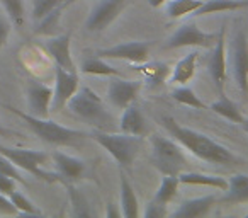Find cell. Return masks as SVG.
I'll return each mask as SVG.
<instances>
[{"instance_id": "obj_1", "label": "cell", "mask_w": 248, "mask_h": 218, "mask_svg": "<svg viewBox=\"0 0 248 218\" xmlns=\"http://www.w3.org/2000/svg\"><path fill=\"white\" fill-rule=\"evenodd\" d=\"M160 123L169 132L170 136H173L184 149H187L197 159L211 164H223V166H234V164L241 162L240 157L234 155L226 145L214 142L204 133L179 125L172 116H163Z\"/></svg>"}, {"instance_id": "obj_2", "label": "cell", "mask_w": 248, "mask_h": 218, "mask_svg": "<svg viewBox=\"0 0 248 218\" xmlns=\"http://www.w3.org/2000/svg\"><path fill=\"white\" fill-rule=\"evenodd\" d=\"M7 109L12 115L19 116L39 140L49 143V145H56V147L75 145V143H78L82 138L89 136L87 133L80 132V130L66 128V126L60 125V123L53 121V119L36 118V116L29 115V113H24V111H19V109H16V107H12V106H7Z\"/></svg>"}, {"instance_id": "obj_3", "label": "cell", "mask_w": 248, "mask_h": 218, "mask_svg": "<svg viewBox=\"0 0 248 218\" xmlns=\"http://www.w3.org/2000/svg\"><path fill=\"white\" fill-rule=\"evenodd\" d=\"M66 107L75 116H78L89 125L95 126L97 130L107 132L112 125V116L109 115L100 97L89 87H78V90L66 102Z\"/></svg>"}, {"instance_id": "obj_4", "label": "cell", "mask_w": 248, "mask_h": 218, "mask_svg": "<svg viewBox=\"0 0 248 218\" xmlns=\"http://www.w3.org/2000/svg\"><path fill=\"white\" fill-rule=\"evenodd\" d=\"M90 138L97 142L121 167H131L143 145V136L128 135V133H109L106 130H95Z\"/></svg>"}, {"instance_id": "obj_5", "label": "cell", "mask_w": 248, "mask_h": 218, "mask_svg": "<svg viewBox=\"0 0 248 218\" xmlns=\"http://www.w3.org/2000/svg\"><path fill=\"white\" fill-rule=\"evenodd\" d=\"M0 153L5 155L12 164L21 170L32 174L38 179L45 183H62V177L58 172H49L45 169V164L48 162L49 155L43 150H31V149H17V147H4L0 145Z\"/></svg>"}, {"instance_id": "obj_6", "label": "cell", "mask_w": 248, "mask_h": 218, "mask_svg": "<svg viewBox=\"0 0 248 218\" xmlns=\"http://www.w3.org/2000/svg\"><path fill=\"white\" fill-rule=\"evenodd\" d=\"M152 162L160 172L179 176L186 167V157L179 143L169 140L162 135H152Z\"/></svg>"}, {"instance_id": "obj_7", "label": "cell", "mask_w": 248, "mask_h": 218, "mask_svg": "<svg viewBox=\"0 0 248 218\" xmlns=\"http://www.w3.org/2000/svg\"><path fill=\"white\" fill-rule=\"evenodd\" d=\"M129 4L131 0H99L87 17L85 29L89 33L106 31Z\"/></svg>"}, {"instance_id": "obj_8", "label": "cell", "mask_w": 248, "mask_h": 218, "mask_svg": "<svg viewBox=\"0 0 248 218\" xmlns=\"http://www.w3.org/2000/svg\"><path fill=\"white\" fill-rule=\"evenodd\" d=\"M231 68L241 96L248 97V38L243 29L231 39Z\"/></svg>"}, {"instance_id": "obj_9", "label": "cell", "mask_w": 248, "mask_h": 218, "mask_svg": "<svg viewBox=\"0 0 248 218\" xmlns=\"http://www.w3.org/2000/svg\"><path fill=\"white\" fill-rule=\"evenodd\" d=\"M217 39L214 33H204L196 24H182L175 29L169 41L163 45L167 50H177L182 46H194V48H213Z\"/></svg>"}, {"instance_id": "obj_10", "label": "cell", "mask_w": 248, "mask_h": 218, "mask_svg": "<svg viewBox=\"0 0 248 218\" xmlns=\"http://www.w3.org/2000/svg\"><path fill=\"white\" fill-rule=\"evenodd\" d=\"M150 41H129L121 43V45L110 46V48H100L95 51V56L99 58H114V60H124L131 63H145L148 62Z\"/></svg>"}, {"instance_id": "obj_11", "label": "cell", "mask_w": 248, "mask_h": 218, "mask_svg": "<svg viewBox=\"0 0 248 218\" xmlns=\"http://www.w3.org/2000/svg\"><path fill=\"white\" fill-rule=\"evenodd\" d=\"M80 80L77 72H68L56 65L55 68V89H53L51 109L53 111H62L70 101V97L78 90Z\"/></svg>"}, {"instance_id": "obj_12", "label": "cell", "mask_w": 248, "mask_h": 218, "mask_svg": "<svg viewBox=\"0 0 248 218\" xmlns=\"http://www.w3.org/2000/svg\"><path fill=\"white\" fill-rule=\"evenodd\" d=\"M140 89H141V82L138 80H126L121 79L119 75H114L107 85V97L114 107L124 109L135 102Z\"/></svg>"}, {"instance_id": "obj_13", "label": "cell", "mask_w": 248, "mask_h": 218, "mask_svg": "<svg viewBox=\"0 0 248 218\" xmlns=\"http://www.w3.org/2000/svg\"><path fill=\"white\" fill-rule=\"evenodd\" d=\"M209 73L214 80V85L219 90V96L224 94V82H226V28H221L217 39L213 46V53L209 58Z\"/></svg>"}, {"instance_id": "obj_14", "label": "cell", "mask_w": 248, "mask_h": 218, "mask_svg": "<svg viewBox=\"0 0 248 218\" xmlns=\"http://www.w3.org/2000/svg\"><path fill=\"white\" fill-rule=\"evenodd\" d=\"M28 96V107L29 115L36 118H48L49 109H51V99H53V89L41 82L31 80L26 89Z\"/></svg>"}, {"instance_id": "obj_15", "label": "cell", "mask_w": 248, "mask_h": 218, "mask_svg": "<svg viewBox=\"0 0 248 218\" xmlns=\"http://www.w3.org/2000/svg\"><path fill=\"white\" fill-rule=\"evenodd\" d=\"M51 159H53V162H55L56 172L60 174L63 184L82 179L87 174V170H89L87 169V164L83 162L82 159H77V157L63 153V152H60V150L53 152Z\"/></svg>"}, {"instance_id": "obj_16", "label": "cell", "mask_w": 248, "mask_h": 218, "mask_svg": "<svg viewBox=\"0 0 248 218\" xmlns=\"http://www.w3.org/2000/svg\"><path fill=\"white\" fill-rule=\"evenodd\" d=\"M70 45H72V39L70 34H60L55 38H48L45 41V50L49 53L55 63L62 68L68 70V72H77L75 63L72 58V51H70Z\"/></svg>"}, {"instance_id": "obj_17", "label": "cell", "mask_w": 248, "mask_h": 218, "mask_svg": "<svg viewBox=\"0 0 248 218\" xmlns=\"http://www.w3.org/2000/svg\"><path fill=\"white\" fill-rule=\"evenodd\" d=\"M216 204V196L214 194H207V196L192 198V200H186L179 204L175 211L172 213L173 218L180 217H190V218H201L209 215L213 206Z\"/></svg>"}, {"instance_id": "obj_18", "label": "cell", "mask_w": 248, "mask_h": 218, "mask_svg": "<svg viewBox=\"0 0 248 218\" xmlns=\"http://www.w3.org/2000/svg\"><path fill=\"white\" fill-rule=\"evenodd\" d=\"M119 128L123 133H128V135H136L143 136L146 133V121L143 118L141 111L138 107L129 104L128 107L123 109V116H121Z\"/></svg>"}, {"instance_id": "obj_19", "label": "cell", "mask_w": 248, "mask_h": 218, "mask_svg": "<svg viewBox=\"0 0 248 218\" xmlns=\"http://www.w3.org/2000/svg\"><path fill=\"white\" fill-rule=\"evenodd\" d=\"M197 60H199V53L190 51L184 56L182 60H179L170 77V84H177V85H186L196 75L197 68Z\"/></svg>"}, {"instance_id": "obj_20", "label": "cell", "mask_w": 248, "mask_h": 218, "mask_svg": "<svg viewBox=\"0 0 248 218\" xmlns=\"http://www.w3.org/2000/svg\"><path fill=\"white\" fill-rule=\"evenodd\" d=\"M119 184H121V204H119L121 213L126 218H136L140 215V203L131 183L128 181V177H126L124 172H121L119 176Z\"/></svg>"}, {"instance_id": "obj_21", "label": "cell", "mask_w": 248, "mask_h": 218, "mask_svg": "<svg viewBox=\"0 0 248 218\" xmlns=\"http://www.w3.org/2000/svg\"><path fill=\"white\" fill-rule=\"evenodd\" d=\"M221 200L224 203H248V176L234 174L228 179V189Z\"/></svg>"}, {"instance_id": "obj_22", "label": "cell", "mask_w": 248, "mask_h": 218, "mask_svg": "<svg viewBox=\"0 0 248 218\" xmlns=\"http://www.w3.org/2000/svg\"><path fill=\"white\" fill-rule=\"evenodd\" d=\"M245 7H248V0H204L202 5L190 16L199 17V16L217 14V12H231Z\"/></svg>"}, {"instance_id": "obj_23", "label": "cell", "mask_w": 248, "mask_h": 218, "mask_svg": "<svg viewBox=\"0 0 248 218\" xmlns=\"http://www.w3.org/2000/svg\"><path fill=\"white\" fill-rule=\"evenodd\" d=\"M180 184H196V186H209L214 189H228V181L221 176H214V174H202V172H182L179 174Z\"/></svg>"}, {"instance_id": "obj_24", "label": "cell", "mask_w": 248, "mask_h": 218, "mask_svg": "<svg viewBox=\"0 0 248 218\" xmlns=\"http://www.w3.org/2000/svg\"><path fill=\"white\" fill-rule=\"evenodd\" d=\"M211 109H213L216 115L230 119L231 123H238V125H241L243 119H245V116L241 115V111H240V107H238L236 104L230 99V97H226V94H223L219 99L214 101V102L211 104Z\"/></svg>"}, {"instance_id": "obj_25", "label": "cell", "mask_w": 248, "mask_h": 218, "mask_svg": "<svg viewBox=\"0 0 248 218\" xmlns=\"http://www.w3.org/2000/svg\"><path fill=\"white\" fill-rule=\"evenodd\" d=\"M80 70L85 75H104V77L121 75L119 70L110 67L109 63L104 62V58H99V56H90V58L83 60L82 65H80Z\"/></svg>"}, {"instance_id": "obj_26", "label": "cell", "mask_w": 248, "mask_h": 218, "mask_svg": "<svg viewBox=\"0 0 248 218\" xmlns=\"http://www.w3.org/2000/svg\"><path fill=\"white\" fill-rule=\"evenodd\" d=\"M179 186H180L179 177L170 176V174H163L162 183H160V187L155 193V198H153V200L158 201V203L169 204L170 201L175 198L177 191H179Z\"/></svg>"}, {"instance_id": "obj_27", "label": "cell", "mask_w": 248, "mask_h": 218, "mask_svg": "<svg viewBox=\"0 0 248 218\" xmlns=\"http://www.w3.org/2000/svg\"><path fill=\"white\" fill-rule=\"evenodd\" d=\"M204 0H170L167 4V16L172 19H180L190 16L202 5Z\"/></svg>"}, {"instance_id": "obj_28", "label": "cell", "mask_w": 248, "mask_h": 218, "mask_svg": "<svg viewBox=\"0 0 248 218\" xmlns=\"http://www.w3.org/2000/svg\"><path fill=\"white\" fill-rule=\"evenodd\" d=\"M66 189H68V196H70V203H72V213L75 217H92V210H90V204L87 201V198L73 186L72 183L65 184Z\"/></svg>"}, {"instance_id": "obj_29", "label": "cell", "mask_w": 248, "mask_h": 218, "mask_svg": "<svg viewBox=\"0 0 248 218\" xmlns=\"http://www.w3.org/2000/svg\"><path fill=\"white\" fill-rule=\"evenodd\" d=\"M172 97L179 104L194 107V109H201V111H202V109H209V106H207L206 102H202V101L196 96V92H194L192 89H189V87H186V85L177 87V89L172 92Z\"/></svg>"}, {"instance_id": "obj_30", "label": "cell", "mask_w": 248, "mask_h": 218, "mask_svg": "<svg viewBox=\"0 0 248 218\" xmlns=\"http://www.w3.org/2000/svg\"><path fill=\"white\" fill-rule=\"evenodd\" d=\"M136 70L143 73L150 82L153 84H162L165 82L167 75H169V67L162 62H155V63H140V67H136Z\"/></svg>"}, {"instance_id": "obj_31", "label": "cell", "mask_w": 248, "mask_h": 218, "mask_svg": "<svg viewBox=\"0 0 248 218\" xmlns=\"http://www.w3.org/2000/svg\"><path fill=\"white\" fill-rule=\"evenodd\" d=\"M0 2H2V7H4L9 21H11L16 28H22V26H24V19H26L24 0H0Z\"/></svg>"}, {"instance_id": "obj_32", "label": "cell", "mask_w": 248, "mask_h": 218, "mask_svg": "<svg viewBox=\"0 0 248 218\" xmlns=\"http://www.w3.org/2000/svg\"><path fill=\"white\" fill-rule=\"evenodd\" d=\"M63 4H65V0H32V17L36 22H39L53 11L62 9Z\"/></svg>"}, {"instance_id": "obj_33", "label": "cell", "mask_w": 248, "mask_h": 218, "mask_svg": "<svg viewBox=\"0 0 248 218\" xmlns=\"http://www.w3.org/2000/svg\"><path fill=\"white\" fill-rule=\"evenodd\" d=\"M9 198H11V201L14 203V206L17 208L19 213L29 215V217H39V215H41V210H38V208H36V204L32 203L29 198H26L21 191L16 189Z\"/></svg>"}, {"instance_id": "obj_34", "label": "cell", "mask_w": 248, "mask_h": 218, "mask_svg": "<svg viewBox=\"0 0 248 218\" xmlns=\"http://www.w3.org/2000/svg\"><path fill=\"white\" fill-rule=\"evenodd\" d=\"M0 174H4V176H9L16 181V183H21V184H26V179L22 177L21 174V169H19L16 164H12L11 160L7 159L5 155L0 153Z\"/></svg>"}, {"instance_id": "obj_35", "label": "cell", "mask_w": 248, "mask_h": 218, "mask_svg": "<svg viewBox=\"0 0 248 218\" xmlns=\"http://www.w3.org/2000/svg\"><path fill=\"white\" fill-rule=\"evenodd\" d=\"M143 215H145V218H163L169 215V210H167V204L158 203V201L153 200L152 203L146 206V210Z\"/></svg>"}, {"instance_id": "obj_36", "label": "cell", "mask_w": 248, "mask_h": 218, "mask_svg": "<svg viewBox=\"0 0 248 218\" xmlns=\"http://www.w3.org/2000/svg\"><path fill=\"white\" fill-rule=\"evenodd\" d=\"M0 215H2V217H14V215H19L17 208L14 206L11 198L2 193H0Z\"/></svg>"}, {"instance_id": "obj_37", "label": "cell", "mask_w": 248, "mask_h": 218, "mask_svg": "<svg viewBox=\"0 0 248 218\" xmlns=\"http://www.w3.org/2000/svg\"><path fill=\"white\" fill-rule=\"evenodd\" d=\"M11 29H12V22L9 21V17L0 16V50L4 48L5 43H7L9 34H11Z\"/></svg>"}, {"instance_id": "obj_38", "label": "cell", "mask_w": 248, "mask_h": 218, "mask_svg": "<svg viewBox=\"0 0 248 218\" xmlns=\"http://www.w3.org/2000/svg\"><path fill=\"white\" fill-rule=\"evenodd\" d=\"M16 191V181L9 176H4V174H0V193L2 194H7L11 196L12 193Z\"/></svg>"}, {"instance_id": "obj_39", "label": "cell", "mask_w": 248, "mask_h": 218, "mask_svg": "<svg viewBox=\"0 0 248 218\" xmlns=\"http://www.w3.org/2000/svg\"><path fill=\"white\" fill-rule=\"evenodd\" d=\"M106 217L107 218H117V217H123V213H121V211H117L116 208H114V203H109V204H107Z\"/></svg>"}, {"instance_id": "obj_40", "label": "cell", "mask_w": 248, "mask_h": 218, "mask_svg": "<svg viewBox=\"0 0 248 218\" xmlns=\"http://www.w3.org/2000/svg\"><path fill=\"white\" fill-rule=\"evenodd\" d=\"M167 2H169V0H148V5L153 9H158V7H162L163 4H167Z\"/></svg>"}, {"instance_id": "obj_41", "label": "cell", "mask_w": 248, "mask_h": 218, "mask_svg": "<svg viewBox=\"0 0 248 218\" xmlns=\"http://www.w3.org/2000/svg\"><path fill=\"white\" fill-rule=\"evenodd\" d=\"M9 135H11V132L7 128H4V125L0 123V136H9Z\"/></svg>"}, {"instance_id": "obj_42", "label": "cell", "mask_w": 248, "mask_h": 218, "mask_svg": "<svg viewBox=\"0 0 248 218\" xmlns=\"http://www.w3.org/2000/svg\"><path fill=\"white\" fill-rule=\"evenodd\" d=\"M75 2H78V0H65V4L62 5V9H65V7H68V5H72V4H75Z\"/></svg>"}, {"instance_id": "obj_43", "label": "cell", "mask_w": 248, "mask_h": 218, "mask_svg": "<svg viewBox=\"0 0 248 218\" xmlns=\"http://www.w3.org/2000/svg\"><path fill=\"white\" fill-rule=\"evenodd\" d=\"M241 126H243L245 133H247V135H248V118H245V119H243V123H241Z\"/></svg>"}, {"instance_id": "obj_44", "label": "cell", "mask_w": 248, "mask_h": 218, "mask_svg": "<svg viewBox=\"0 0 248 218\" xmlns=\"http://www.w3.org/2000/svg\"><path fill=\"white\" fill-rule=\"evenodd\" d=\"M247 218H248V213H247Z\"/></svg>"}]
</instances>
